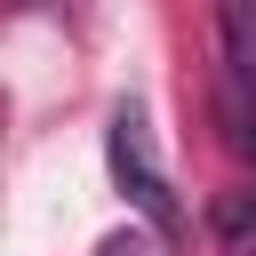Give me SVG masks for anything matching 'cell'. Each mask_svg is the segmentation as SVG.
<instances>
[{"instance_id":"1","label":"cell","mask_w":256,"mask_h":256,"mask_svg":"<svg viewBox=\"0 0 256 256\" xmlns=\"http://www.w3.org/2000/svg\"><path fill=\"white\" fill-rule=\"evenodd\" d=\"M216 120L240 160H256V0H216Z\"/></svg>"},{"instance_id":"2","label":"cell","mask_w":256,"mask_h":256,"mask_svg":"<svg viewBox=\"0 0 256 256\" xmlns=\"http://www.w3.org/2000/svg\"><path fill=\"white\" fill-rule=\"evenodd\" d=\"M104 160H112L120 200H128L160 240H176V232H184V208H176V192H168V176H160V160H152V136H144V112H136V104L112 112V128H104Z\"/></svg>"},{"instance_id":"3","label":"cell","mask_w":256,"mask_h":256,"mask_svg":"<svg viewBox=\"0 0 256 256\" xmlns=\"http://www.w3.org/2000/svg\"><path fill=\"white\" fill-rule=\"evenodd\" d=\"M216 224H224V248H232V256H256V192L224 200V208H216Z\"/></svg>"},{"instance_id":"4","label":"cell","mask_w":256,"mask_h":256,"mask_svg":"<svg viewBox=\"0 0 256 256\" xmlns=\"http://www.w3.org/2000/svg\"><path fill=\"white\" fill-rule=\"evenodd\" d=\"M96 256H152V240H144V232H112Z\"/></svg>"}]
</instances>
